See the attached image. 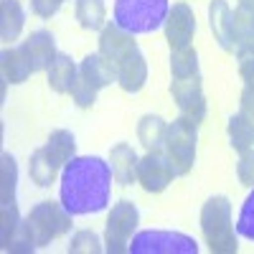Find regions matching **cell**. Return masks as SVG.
Here are the masks:
<instances>
[{"instance_id":"6da1fadb","label":"cell","mask_w":254,"mask_h":254,"mask_svg":"<svg viewBox=\"0 0 254 254\" xmlns=\"http://www.w3.org/2000/svg\"><path fill=\"white\" fill-rule=\"evenodd\" d=\"M112 168L99 155H79L61 168L59 198L74 216L99 214L112 196Z\"/></svg>"},{"instance_id":"7a4b0ae2","label":"cell","mask_w":254,"mask_h":254,"mask_svg":"<svg viewBox=\"0 0 254 254\" xmlns=\"http://www.w3.org/2000/svg\"><path fill=\"white\" fill-rule=\"evenodd\" d=\"M201 231L214 254H237V226L231 219V201L226 196H211L201 208Z\"/></svg>"},{"instance_id":"3957f363","label":"cell","mask_w":254,"mask_h":254,"mask_svg":"<svg viewBox=\"0 0 254 254\" xmlns=\"http://www.w3.org/2000/svg\"><path fill=\"white\" fill-rule=\"evenodd\" d=\"M168 13V0H115V23L135 36L163 28Z\"/></svg>"},{"instance_id":"277c9868","label":"cell","mask_w":254,"mask_h":254,"mask_svg":"<svg viewBox=\"0 0 254 254\" xmlns=\"http://www.w3.org/2000/svg\"><path fill=\"white\" fill-rule=\"evenodd\" d=\"M71 211L64 206L61 201H41L31 208V214L26 216V224L31 229V237L36 247H46L54 239L64 237L66 231H71Z\"/></svg>"},{"instance_id":"5b68a950","label":"cell","mask_w":254,"mask_h":254,"mask_svg":"<svg viewBox=\"0 0 254 254\" xmlns=\"http://www.w3.org/2000/svg\"><path fill=\"white\" fill-rule=\"evenodd\" d=\"M196 142H198V125L186 117H178L168 125L165 132V155L171 160L176 176H188L196 163Z\"/></svg>"},{"instance_id":"8992f818","label":"cell","mask_w":254,"mask_h":254,"mask_svg":"<svg viewBox=\"0 0 254 254\" xmlns=\"http://www.w3.org/2000/svg\"><path fill=\"white\" fill-rule=\"evenodd\" d=\"M140 224L137 206L132 201H117L107 216V226H104V252L107 254H125L130 252V239Z\"/></svg>"},{"instance_id":"52a82bcc","label":"cell","mask_w":254,"mask_h":254,"mask_svg":"<svg viewBox=\"0 0 254 254\" xmlns=\"http://www.w3.org/2000/svg\"><path fill=\"white\" fill-rule=\"evenodd\" d=\"M130 254H198L193 237L181 231H140L130 239Z\"/></svg>"},{"instance_id":"ba28073f","label":"cell","mask_w":254,"mask_h":254,"mask_svg":"<svg viewBox=\"0 0 254 254\" xmlns=\"http://www.w3.org/2000/svg\"><path fill=\"white\" fill-rule=\"evenodd\" d=\"M171 94L181 110V117L196 122V125H201L206 120V97H203V87H201V74L186 76V79H173Z\"/></svg>"},{"instance_id":"9c48e42d","label":"cell","mask_w":254,"mask_h":254,"mask_svg":"<svg viewBox=\"0 0 254 254\" xmlns=\"http://www.w3.org/2000/svg\"><path fill=\"white\" fill-rule=\"evenodd\" d=\"M173 178H176L173 165L168 160V155H163L160 150H147L137 160V183L147 193H160L173 183Z\"/></svg>"},{"instance_id":"30bf717a","label":"cell","mask_w":254,"mask_h":254,"mask_svg":"<svg viewBox=\"0 0 254 254\" xmlns=\"http://www.w3.org/2000/svg\"><path fill=\"white\" fill-rule=\"evenodd\" d=\"M165 41L171 44V51L190 46L196 33V15L188 3H176L165 18Z\"/></svg>"},{"instance_id":"8fae6325","label":"cell","mask_w":254,"mask_h":254,"mask_svg":"<svg viewBox=\"0 0 254 254\" xmlns=\"http://www.w3.org/2000/svg\"><path fill=\"white\" fill-rule=\"evenodd\" d=\"M137 44H135V33L125 31L122 26L117 23H104L102 33H99V54L107 56L110 61L120 64L130 51H135Z\"/></svg>"},{"instance_id":"7c38bea8","label":"cell","mask_w":254,"mask_h":254,"mask_svg":"<svg viewBox=\"0 0 254 254\" xmlns=\"http://www.w3.org/2000/svg\"><path fill=\"white\" fill-rule=\"evenodd\" d=\"M147 81V61L140 49L130 51L117 64V84L127 94H137Z\"/></svg>"},{"instance_id":"4fadbf2b","label":"cell","mask_w":254,"mask_h":254,"mask_svg":"<svg viewBox=\"0 0 254 254\" xmlns=\"http://www.w3.org/2000/svg\"><path fill=\"white\" fill-rule=\"evenodd\" d=\"M0 69H3L5 84H23L33 74V61H31L26 44L3 49V54H0Z\"/></svg>"},{"instance_id":"5bb4252c","label":"cell","mask_w":254,"mask_h":254,"mask_svg":"<svg viewBox=\"0 0 254 254\" xmlns=\"http://www.w3.org/2000/svg\"><path fill=\"white\" fill-rule=\"evenodd\" d=\"M137 153L127 142H117L110 150V168L117 186H132L137 181Z\"/></svg>"},{"instance_id":"9a60e30c","label":"cell","mask_w":254,"mask_h":254,"mask_svg":"<svg viewBox=\"0 0 254 254\" xmlns=\"http://www.w3.org/2000/svg\"><path fill=\"white\" fill-rule=\"evenodd\" d=\"M79 74L87 79L92 87L104 89V87H110L112 81H117V64L110 61L107 56H102V54H89L79 64Z\"/></svg>"},{"instance_id":"2e32d148","label":"cell","mask_w":254,"mask_h":254,"mask_svg":"<svg viewBox=\"0 0 254 254\" xmlns=\"http://www.w3.org/2000/svg\"><path fill=\"white\" fill-rule=\"evenodd\" d=\"M28 54H31V61H33V71H46L51 66V61L56 59V38L51 31H33L28 36V41H23Z\"/></svg>"},{"instance_id":"e0dca14e","label":"cell","mask_w":254,"mask_h":254,"mask_svg":"<svg viewBox=\"0 0 254 254\" xmlns=\"http://www.w3.org/2000/svg\"><path fill=\"white\" fill-rule=\"evenodd\" d=\"M46 74H49V87L56 94H69L76 76H79V66L71 61L69 54H56V59L51 61V66L46 69Z\"/></svg>"},{"instance_id":"ac0fdd59","label":"cell","mask_w":254,"mask_h":254,"mask_svg":"<svg viewBox=\"0 0 254 254\" xmlns=\"http://www.w3.org/2000/svg\"><path fill=\"white\" fill-rule=\"evenodd\" d=\"M208 26L214 31V38L219 41V46L224 51H231V8L226 0H211L208 5Z\"/></svg>"},{"instance_id":"d6986e66","label":"cell","mask_w":254,"mask_h":254,"mask_svg":"<svg viewBox=\"0 0 254 254\" xmlns=\"http://www.w3.org/2000/svg\"><path fill=\"white\" fill-rule=\"evenodd\" d=\"M165 132H168V122L160 115H145L137 122V140L142 142L145 150H163Z\"/></svg>"},{"instance_id":"ffe728a7","label":"cell","mask_w":254,"mask_h":254,"mask_svg":"<svg viewBox=\"0 0 254 254\" xmlns=\"http://www.w3.org/2000/svg\"><path fill=\"white\" fill-rule=\"evenodd\" d=\"M26 26V13L18 0H0V36L3 41H15Z\"/></svg>"},{"instance_id":"44dd1931","label":"cell","mask_w":254,"mask_h":254,"mask_svg":"<svg viewBox=\"0 0 254 254\" xmlns=\"http://www.w3.org/2000/svg\"><path fill=\"white\" fill-rule=\"evenodd\" d=\"M44 150L56 163V168H64L71 158H76V140L69 130H54L49 135V142L44 145Z\"/></svg>"},{"instance_id":"7402d4cb","label":"cell","mask_w":254,"mask_h":254,"mask_svg":"<svg viewBox=\"0 0 254 254\" xmlns=\"http://www.w3.org/2000/svg\"><path fill=\"white\" fill-rule=\"evenodd\" d=\"M74 15H76L81 28L102 31L104 28V18H107V5H104V0H76Z\"/></svg>"},{"instance_id":"603a6c76","label":"cell","mask_w":254,"mask_h":254,"mask_svg":"<svg viewBox=\"0 0 254 254\" xmlns=\"http://www.w3.org/2000/svg\"><path fill=\"white\" fill-rule=\"evenodd\" d=\"M226 130H229V142L237 153H244V150H249V147H254V125L242 112L229 117Z\"/></svg>"},{"instance_id":"cb8c5ba5","label":"cell","mask_w":254,"mask_h":254,"mask_svg":"<svg viewBox=\"0 0 254 254\" xmlns=\"http://www.w3.org/2000/svg\"><path fill=\"white\" fill-rule=\"evenodd\" d=\"M56 163L49 158V153L44 147H38V150L31 155V163H28V173H31V181L41 188H49L56 178Z\"/></svg>"},{"instance_id":"d4e9b609","label":"cell","mask_w":254,"mask_h":254,"mask_svg":"<svg viewBox=\"0 0 254 254\" xmlns=\"http://www.w3.org/2000/svg\"><path fill=\"white\" fill-rule=\"evenodd\" d=\"M15 186H18V165L10 153L0 155V203L15 201Z\"/></svg>"},{"instance_id":"484cf974","label":"cell","mask_w":254,"mask_h":254,"mask_svg":"<svg viewBox=\"0 0 254 254\" xmlns=\"http://www.w3.org/2000/svg\"><path fill=\"white\" fill-rule=\"evenodd\" d=\"M171 74H173V79L198 76V54L193 46L176 49L171 54Z\"/></svg>"},{"instance_id":"4316f807","label":"cell","mask_w":254,"mask_h":254,"mask_svg":"<svg viewBox=\"0 0 254 254\" xmlns=\"http://www.w3.org/2000/svg\"><path fill=\"white\" fill-rule=\"evenodd\" d=\"M18 226H20V214H18L15 201L13 203H3L0 206V247H3V252H8L10 239L18 231Z\"/></svg>"},{"instance_id":"83f0119b","label":"cell","mask_w":254,"mask_h":254,"mask_svg":"<svg viewBox=\"0 0 254 254\" xmlns=\"http://www.w3.org/2000/svg\"><path fill=\"white\" fill-rule=\"evenodd\" d=\"M244 38H254V10L239 5L237 10H231V44Z\"/></svg>"},{"instance_id":"f1b7e54d","label":"cell","mask_w":254,"mask_h":254,"mask_svg":"<svg viewBox=\"0 0 254 254\" xmlns=\"http://www.w3.org/2000/svg\"><path fill=\"white\" fill-rule=\"evenodd\" d=\"M99 252H104V242L89 229L76 231L69 242V254H99Z\"/></svg>"},{"instance_id":"f546056e","label":"cell","mask_w":254,"mask_h":254,"mask_svg":"<svg viewBox=\"0 0 254 254\" xmlns=\"http://www.w3.org/2000/svg\"><path fill=\"white\" fill-rule=\"evenodd\" d=\"M237 234L249 239V242H254V188H252V193L242 203L239 219H237Z\"/></svg>"},{"instance_id":"4dcf8cb0","label":"cell","mask_w":254,"mask_h":254,"mask_svg":"<svg viewBox=\"0 0 254 254\" xmlns=\"http://www.w3.org/2000/svg\"><path fill=\"white\" fill-rule=\"evenodd\" d=\"M71 99H74V104L76 107H81V110H89L92 104L97 102V87H92V84L84 79L81 74L76 76V81H74V87H71Z\"/></svg>"},{"instance_id":"1f68e13d","label":"cell","mask_w":254,"mask_h":254,"mask_svg":"<svg viewBox=\"0 0 254 254\" xmlns=\"http://www.w3.org/2000/svg\"><path fill=\"white\" fill-rule=\"evenodd\" d=\"M33 249H38V247H36V242H33V237H31V229H28L26 221H20L18 231H15L13 239H10L8 252H10V254H28V252H33Z\"/></svg>"},{"instance_id":"d6a6232c","label":"cell","mask_w":254,"mask_h":254,"mask_svg":"<svg viewBox=\"0 0 254 254\" xmlns=\"http://www.w3.org/2000/svg\"><path fill=\"white\" fill-rule=\"evenodd\" d=\"M237 178L242 186L254 188V147L239 153V163H237Z\"/></svg>"},{"instance_id":"836d02e7","label":"cell","mask_w":254,"mask_h":254,"mask_svg":"<svg viewBox=\"0 0 254 254\" xmlns=\"http://www.w3.org/2000/svg\"><path fill=\"white\" fill-rule=\"evenodd\" d=\"M61 3H64V0H31V8H33V13L41 15V18H51V15L59 13Z\"/></svg>"},{"instance_id":"e575fe53","label":"cell","mask_w":254,"mask_h":254,"mask_svg":"<svg viewBox=\"0 0 254 254\" xmlns=\"http://www.w3.org/2000/svg\"><path fill=\"white\" fill-rule=\"evenodd\" d=\"M231 54L237 56V61H249L254 59V38H244V41H237Z\"/></svg>"},{"instance_id":"d590c367","label":"cell","mask_w":254,"mask_h":254,"mask_svg":"<svg viewBox=\"0 0 254 254\" xmlns=\"http://www.w3.org/2000/svg\"><path fill=\"white\" fill-rule=\"evenodd\" d=\"M239 112L254 125V92L252 89H247L244 87V92H242V99H239Z\"/></svg>"},{"instance_id":"8d00e7d4","label":"cell","mask_w":254,"mask_h":254,"mask_svg":"<svg viewBox=\"0 0 254 254\" xmlns=\"http://www.w3.org/2000/svg\"><path fill=\"white\" fill-rule=\"evenodd\" d=\"M239 74H242V79H244V87L254 92V59L239 61Z\"/></svg>"},{"instance_id":"74e56055","label":"cell","mask_w":254,"mask_h":254,"mask_svg":"<svg viewBox=\"0 0 254 254\" xmlns=\"http://www.w3.org/2000/svg\"><path fill=\"white\" fill-rule=\"evenodd\" d=\"M239 5H244V8H252V10H254V0H239Z\"/></svg>"}]
</instances>
